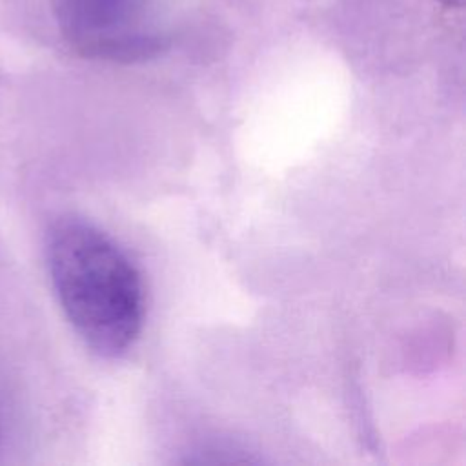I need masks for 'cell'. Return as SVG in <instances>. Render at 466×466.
<instances>
[{
  "label": "cell",
  "instance_id": "1",
  "mask_svg": "<svg viewBox=\"0 0 466 466\" xmlns=\"http://www.w3.org/2000/svg\"><path fill=\"white\" fill-rule=\"evenodd\" d=\"M46 264L56 300L82 342L104 359L124 355L144 324L138 268L96 224L64 215L46 233Z\"/></svg>",
  "mask_w": 466,
  "mask_h": 466
},
{
  "label": "cell",
  "instance_id": "2",
  "mask_svg": "<svg viewBox=\"0 0 466 466\" xmlns=\"http://www.w3.org/2000/svg\"><path fill=\"white\" fill-rule=\"evenodd\" d=\"M55 24L78 55L106 62H140L158 55L166 36L153 0H49Z\"/></svg>",
  "mask_w": 466,
  "mask_h": 466
},
{
  "label": "cell",
  "instance_id": "3",
  "mask_svg": "<svg viewBox=\"0 0 466 466\" xmlns=\"http://www.w3.org/2000/svg\"><path fill=\"white\" fill-rule=\"evenodd\" d=\"M437 2L442 4V5H446V7H461L464 0H437Z\"/></svg>",
  "mask_w": 466,
  "mask_h": 466
}]
</instances>
